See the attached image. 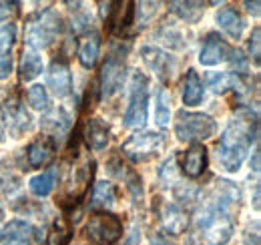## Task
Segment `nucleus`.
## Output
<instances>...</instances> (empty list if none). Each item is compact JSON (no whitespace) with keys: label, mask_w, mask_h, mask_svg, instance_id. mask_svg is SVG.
Returning a JSON list of instances; mask_svg holds the SVG:
<instances>
[{"label":"nucleus","mask_w":261,"mask_h":245,"mask_svg":"<svg viewBox=\"0 0 261 245\" xmlns=\"http://www.w3.org/2000/svg\"><path fill=\"white\" fill-rule=\"evenodd\" d=\"M33 231L31 223L22 219H12L0 229V245H31Z\"/></svg>","instance_id":"a211bd4d"},{"label":"nucleus","mask_w":261,"mask_h":245,"mask_svg":"<svg viewBox=\"0 0 261 245\" xmlns=\"http://www.w3.org/2000/svg\"><path fill=\"white\" fill-rule=\"evenodd\" d=\"M207 165H209V155L203 143H193L185 155H183V165H181V171L185 177L189 179H199L205 171H207Z\"/></svg>","instance_id":"4468645a"},{"label":"nucleus","mask_w":261,"mask_h":245,"mask_svg":"<svg viewBox=\"0 0 261 245\" xmlns=\"http://www.w3.org/2000/svg\"><path fill=\"white\" fill-rule=\"evenodd\" d=\"M243 6H245V8H247V12H249V14H253V16H259V2H257V0H255V2H249V0H245V2H243Z\"/></svg>","instance_id":"e433bc0d"},{"label":"nucleus","mask_w":261,"mask_h":245,"mask_svg":"<svg viewBox=\"0 0 261 245\" xmlns=\"http://www.w3.org/2000/svg\"><path fill=\"white\" fill-rule=\"evenodd\" d=\"M229 51H231V46L225 42V38L219 32H209L203 38V46H201V53H199V62L203 66H215L219 62L227 61Z\"/></svg>","instance_id":"9b49d317"},{"label":"nucleus","mask_w":261,"mask_h":245,"mask_svg":"<svg viewBox=\"0 0 261 245\" xmlns=\"http://www.w3.org/2000/svg\"><path fill=\"white\" fill-rule=\"evenodd\" d=\"M203 99H205V87H203L199 75L193 68H189L185 75V81H183V103L187 107H197L203 103Z\"/></svg>","instance_id":"4be33fe9"},{"label":"nucleus","mask_w":261,"mask_h":245,"mask_svg":"<svg viewBox=\"0 0 261 245\" xmlns=\"http://www.w3.org/2000/svg\"><path fill=\"white\" fill-rule=\"evenodd\" d=\"M259 191H261V187L259 183L255 185V195H253V207L255 209H259Z\"/></svg>","instance_id":"58836bf2"},{"label":"nucleus","mask_w":261,"mask_h":245,"mask_svg":"<svg viewBox=\"0 0 261 245\" xmlns=\"http://www.w3.org/2000/svg\"><path fill=\"white\" fill-rule=\"evenodd\" d=\"M57 177H59V169L57 167H48L46 171L34 175L29 181V189L34 197H48L53 193V189L57 187Z\"/></svg>","instance_id":"5701e85b"},{"label":"nucleus","mask_w":261,"mask_h":245,"mask_svg":"<svg viewBox=\"0 0 261 245\" xmlns=\"http://www.w3.org/2000/svg\"><path fill=\"white\" fill-rule=\"evenodd\" d=\"M149 117V77L145 72H133L129 85V103L123 115V125L139 129Z\"/></svg>","instance_id":"20e7f679"},{"label":"nucleus","mask_w":261,"mask_h":245,"mask_svg":"<svg viewBox=\"0 0 261 245\" xmlns=\"http://www.w3.org/2000/svg\"><path fill=\"white\" fill-rule=\"evenodd\" d=\"M4 137H6V131H4V127L0 125V143H4Z\"/></svg>","instance_id":"ea45409f"},{"label":"nucleus","mask_w":261,"mask_h":245,"mask_svg":"<svg viewBox=\"0 0 261 245\" xmlns=\"http://www.w3.org/2000/svg\"><path fill=\"white\" fill-rule=\"evenodd\" d=\"M261 235H259V219L251 221L245 231H243V245H261Z\"/></svg>","instance_id":"473e14b6"},{"label":"nucleus","mask_w":261,"mask_h":245,"mask_svg":"<svg viewBox=\"0 0 261 245\" xmlns=\"http://www.w3.org/2000/svg\"><path fill=\"white\" fill-rule=\"evenodd\" d=\"M27 103L33 107L34 111H48L50 96H48L46 87H42V85L29 87V91H27Z\"/></svg>","instance_id":"cd10ccee"},{"label":"nucleus","mask_w":261,"mask_h":245,"mask_svg":"<svg viewBox=\"0 0 261 245\" xmlns=\"http://www.w3.org/2000/svg\"><path fill=\"white\" fill-rule=\"evenodd\" d=\"M83 139L91 151H105L111 141V129L102 119H89L83 129Z\"/></svg>","instance_id":"f3484780"},{"label":"nucleus","mask_w":261,"mask_h":245,"mask_svg":"<svg viewBox=\"0 0 261 245\" xmlns=\"http://www.w3.org/2000/svg\"><path fill=\"white\" fill-rule=\"evenodd\" d=\"M46 87L59 99L68 96L72 92V75H70V66L65 59H55L50 62L48 72H46Z\"/></svg>","instance_id":"9d476101"},{"label":"nucleus","mask_w":261,"mask_h":245,"mask_svg":"<svg viewBox=\"0 0 261 245\" xmlns=\"http://www.w3.org/2000/svg\"><path fill=\"white\" fill-rule=\"evenodd\" d=\"M157 38L171 48H183V44H185L183 42V32L175 27V22H165L163 27L157 31Z\"/></svg>","instance_id":"bb28decb"},{"label":"nucleus","mask_w":261,"mask_h":245,"mask_svg":"<svg viewBox=\"0 0 261 245\" xmlns=\"http://www.w3.org/2000/svg\"><path fill=\"white\" fill-rule=\"evenodd\" d=\"M57 151V143L48 137H40V139H34L33 143L27 147V165L29 169H40L42 165H46Z\"/></svg>","instance_id":"2eb2a0df"},{"label":"nucleus","mask_w":261,"mask_h":245,"mask_svg":"<svg viewBox=\"0 0 261 245\" xmlns=\"http://www.w3.org/2000/svg\"><path fill=\"white\" fill-rule=\"evenodd\" d=\"M217 133V121L211 115L193 113L187 109L177 111L175 115V137L185 143H203Z\"/></svg>","instance_id":"7ed1b4c3"},{"label":"nucleus","mask_w":261,"mask_h":245,"mask_svg":"<svg viewBox=\"0 0 261 245\" xmlns=\"http://www.w3.org/2000/svg\"><path fill=\"white\" fill-rule=\"evenodd\" d=\"M171 105H173V94L165 85H159L155 94V121L159 127H167L171 122Z\"/></svg>","instance_id":"a878e982"},{"label":"nucleus","mask_w":261,"mask_h":245,"mask_svg":"<svg viewBox=\"0 0 261 245\" xmlns=\"http://www.w3.org/2000/svg\"><path fill=\"white\" fill-rule=\"evenodd\" d=\"M14 2H0V22H4L6 18H10V14L14 12Z\"/></svg>","instance_id":"f704fd0d"},{"label":"nucleus","mask_w":261,"mask_h":245,"mask_svg":"<svg viewBox=\"0 0 261 245\" xmlns=\"http://www.w3.org/2000/svg\"><path fill=\"white\" fill-rule=\"evenodd\" d=\"M207 83H209V89L215 94H225L227 91L243 92L247 89V85L243 83V77H239L235 72H209Z\"/></svg>","instance_id":"aec40b11"},{"label":"nucleus","mask_w":261,"mask_h":245,"mask_svg":"<svg viewBox=\"0 0 261 245\" xmlns=\"http://www.w3.org/2000/svg\"><path fill=\"white\" fill-rule=\"evenodd\" d=\"M98 55H100V34L98 32H87L81 42H79V48H76V57L79 62L85 66V68H95V64L98 61Z\"/></svg>","instance_id":"6ab92c4d"},{"label":"nucleus","mask_w":261,"mask_h":245,"mask_svg":"<svg viewBox=\"0 0 261 245\" xmlns=\"http://www.w3.org/2000/svg\"><path fill=\"white\" fill-rule=\"evenodd\" d=\"M127 53H129V46L123 48L121 46H113L111 55L107 57V61L102 62L100 66V75H98V91L100 96L105 99H111L115 96L117 92L121 91L123 83H125V75H127Z\"/></svg>","instance_id":"39448f33"},{"label":"nucleus","mask_w":261,"mask_h":245,"mask_svg":"<svg viewBox=\"0 0 261 245\" xmlns=\"http://www.w3.org/2000/svg\"><path fill=\"white\" fill-rule=\"evenodd\" d=\"M16 42V24H0V57H8Z\"/></svg>","instance_id":"c756f323"},{"label":"nucleus","mask_w":261,"mask_h":245,"mask_svg":"<svg viewBox=\"0 0 261 245\" xmlns=\"http://www.w3.org/2000/svg\"><path fill=\"white\" fill-rule=\"evenodd\" d=\"M61 32H63L61 14L55 8H44L29 18L24 38L31 51H38V48H48Z\"/></svg>","instance_id":"f03ea898"},{"label":"nucleus","mask_w":261,"mask_h":245,"mask_svg":"<svg viewBox=\"0 0 261 245\" xmlns=\"http://www.w3.org/2000/svg\"><path fill=\"white\" fill-rule=\"evenodd\" d=\"M117 187L111 183V181H98L93 187V193H91V201L89 205L97 211H107L111 209L115 203H117Z\"/></svg>","instance_id":"412c9836"},{"label":"nucleus","mask_w":261,"mask_h":245,"mask_svg":"<svg viewBox=\"0 0 261 245\" xmlns=\"http://www.w3.org/2000/svg\"><path fill=\"white\" fill-rule=\"evenodd\" d=\"M167 145V135L165 133H155V131H143L135 133L123 143L121 151L129 159L130 163H147L153 157L163 151Z\"/></svg>","instance_id":"0eeeda50"},{"label":"nucleus","mask_w":261,"mask_h":245,"mask_svg":"<svg viewBox=\"0 0 261 245\" xmlns=\"http://www.w3.org/2000/svg\"><path fill=\"white\" fill-rule=\"evenodd\" d=\"M247 51H249V57L253 59L255 66H259V57H261V29L255 27L251 31V36L247 40Z\"/></svg>","instance_id":"2f4dec72"},{"label":"nucleus","mask_w":261,"mask_h":245,"mask_svg":"<svg viewBox=\"0 0 261 245\" xmlns=\"http://www.w3.org/2000/svg\"><path fill=\"white\" fill-rule=\"evenodd\" d=\"M249 165H251V169H253L255 173H259V149L253 151V163H249Z\"/></svg>","instance_id":"4c0bfd02"},{"label":"nucleus","mask_w":261,"mask_h":245,"mask_svg":"<svg viewBox=\"0 0 261 245\" xmlns=\"http://www.w3.org/2000/svg\"><path fill=\"white\" fill-rule=\"evenodd\" d=\"M151 243L153 245H175V243H171V239H169V235H165V233H151Z\"/></svg>","instance_id":"c9c22d12"},{"label":"nucleus","mask_w":261,"mask_h":245,"mask_svg":"<svg viewBox=\"0 0 261 245\" xmlns=\"http://www.w3.org/2000/svg\"><path fill=\"white\" fill-rule=\"evenodd\" d=\"M215 20H217L219 29L223 32H227L233 40H239L243 36L245 29H247V22H245L243 14L233 6H223L221 10H217Z\"/></svg>","instance_id":"dca6fc26"},{"label":"nucleus","mask_w":261,"mask_h":245,"mask_svg":"<svg viewBox=\"0 0 261 245\" xmlns=\"http://www.w3.org/2000/svg\"><path fill=\"white\" fill-rule=\"evenodd\" d=\"M159 181L163 187H175L177 181V157H169L159 169Z\"/></svg>","instance_id":"c85d7f7f"},{"label":"nucleus","mask_w":261,"mask_h":245,"mask_svg":"<svg viewBox=\"0 0 261 245\" xmlns=\"http://www.w3.org/2000/svg\"><path fill=\"white\" fill-rule=\"evenodd\" d=\"M141 57H143V62L161 79V81H169L173 79L175 75V61L169 53H165L157 46H143L141 48Z\"/></svg>","instance_id":"f8f14e48"},{"label":"nucleus","mask_w":261,"mask_h":245,"mask_svg":"<svg viewBox=\"0 0 261 245\" xmlns=\"http://www.w3.org/2000/svg\"><path fill=\"white\" fill-rule=\"evenodd\" d=\"M169 10L177 14L183 22L197 24L205 12V4L203 2H169Z\"/></svg>","instance_id":"b1692460"},{"label":"nucleus","mask_w":261,"mask_h":245,"mask_svg":"<svg viewBox=\"0 0 261 245\" xmlns=\"http://www.w3.org/2000/svg\"><path fill=\"white\" fill-rule=\"evenodd\" d=\"M159 221H161L165 231L171 233V235L185 233L187 227H189V223H191L189 213L185 211V207H181L175 201H161L159 203Z\"/></svg>","instance_id":"1a4fd4ad"},{"label":"nucleus","mask_w":261,"mask_h":245,"mask_svg":"<svg viewBox=\"0 0 261 245\" xmlns=\"http://www.w3.org/2000/svg\"><path fill=\"white\" fill-rule=\"evenodd\" d=\"M31 113L27 107L20 103V99H6L0 105V125L4 127L6 133H10L14 139H20L24 133L31 131Z\"/></svg>","instance_id":"6e6552de"},{"label":"nucleus","mask_w":261,"mask_h":245,"mask_svg":"<svg viewBox=\"0 0 261 245\" xmlns=\"http://www.w3.org/2000/svg\"><path fill=\"white\" fill-rule=\"evenodd\" d=\"M12 72V59L10 57H0V81L8 79Z\"/></svg>","instance_id":"72a5a7b5"},{"label":"nucleus","mask_w":261,"mask_h":245,"mask_svg":"<svg viewBox=\"0 0 261 245\" xmlns=\"http://www.w3.org/2000/svg\"><path fill=\"white\" fill-rule=\"evenodd\" d=\"M229 64L235 68V75H239V77H243L245 72H247V68H249V59L243 55V51H239V48H231L229 51V57H227Z\"/></svg>","instance_id":"7c9ffc66"},{"label":"nucleus","mask_w":261,"mask_h":245,"mask_svg":"<svg viewBox=\"0 0 261 245\" xmlns=\"http://www.w3.org/2000/svg\"><path fill=\"white\" fill-rule=\"evenodd\" d=\"M72 127V117L68 115V111L63 107H55L48 109L42 119H40V129L48 135V139H53L57 143V139H65L68 129Z\"/></svg>","instance_id":"ddd939ff"},{"label":"nucleus","mask_w":261,"mask_h":245,"mask_svg":"<svg viewBox=\"0 0 261 245\" xmlns=\"http://www.w3.org/2000/svg\"><path fill=\"white\" fill-rule=\"evenodd\" d=\"M85 235L95 245H117L125 235L121 217L111 211H95L85 225Z\"/></svg>","instance_id":"423d86ee"},{"label":"nucleus","mask_w":261,"mask_h":245,"mask_svg":"<svg viewBox=\"0 0 261 245\" xmlns=\"http://www.w3.org/2000/svg\"><path fill=\"white\" fill-rule=\"evenodd\" d=\"M257 115L251 117V109H245L237 115V119L227 125V129L221 133L217 141V163L223 171L237 173L245 161V157L251 149V143H257Z\"/></svg>","instance_id":"f257e3e1"},{"label":"nucleus","mask_w":261,"mask_h":245,"mask_svg":"<svg viewBox=\"0 0 261 245\" xmlns=\"http://www.w3.org/2000/svg\"><path fill=\"white\" fill-rule=\"evenodd\" d=\"M44 64H42V57L36 53V51H31L27 48L22 53V59H20V66H18V72H20V79L24 83H31L34 81L40 72H42Z\"/></svg>","instance_id":"393cba45"}]
</instances>
